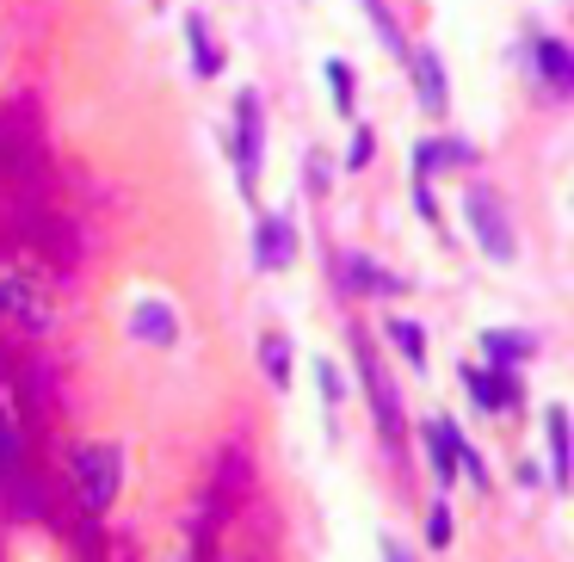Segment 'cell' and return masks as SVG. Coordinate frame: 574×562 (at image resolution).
Segmentation results:
<instances>
[{
    "label": "cell",
    "mask_w": 574,
    "mask_h": 562,
    "mask_svg": "<svg viewBox=\"0 0 574 562\" xmlns=\"http://www.w3.org/2000/svg\"><path fill=\"white\" fill-rule=\"evenodd\" d=\"M0 495H7V513L13 519L44 513V476H38V464H31V445H25L19 414H7V408H0Z\"/></svg>",
    "instance_id": "obj_1"
},
{
    "label": "cell",
    "mask_w": 574,
    "mask_h": 562,
    "mask_svg": "<svg viewBox=\"0 0 574 562\" xmlns=\"http://www.w3.org/2000/svg\"><path fill=\"white\" fill-rule=\"evenodd\" d=\"M463 223H470V235H476V248L488 254V260H519V235H513V210H507V198H500L488 180H470L463 186Z\"/></svg>",
    "instance_id": "obj_2"
},
{
    "label": "cell",
    "mask_w": 574,
    "mask_h": 562,
    "mask_svg": "<svg viewBox=\"0 0 574 562\" xmlns=\"http://www.w3.org/2000/svg\"><path fill=\"white\" fill-rule=\"evenodd\" d=\"M352 359H358V383H365V402H371V414H377V433H383L389 445H402V433H408L402 390H396V377H389V365L377 359V346H371V334H365V328H352Z\"/></svg>",
    "instance_id": "obj_3"
},
{
    "label": "cell",
    "mask_w": 574,
    "mask_h": 562,
    "mask_svg": "<svg viewBox=\"0 0 574 562\" xmlns=\"http://www.w3.org/2000/svg\"><path fill=\"white\" fill-rule=\"evenodd\" d=\"M118 488H124V451L105 445V439L75 445V501H81V513L99 519L105 507L118 501Z\"/></svg>",
    "instance_id": "obj_4"
},
{
    "label": "cell",
    "mask_w": 574,
    "mask_h": 562,
    "mask_svg": "<svg viewBox=\"0 0 574 562\" xmlns=\"http://www.w3.org/2000/svg\"><path fill=\"white\" fill-rule=\"evenodd\" d=\"M235 180H241V198L254 204L260 192V155H266V112H260V93H235Z\"/></svg>",
    "instance_id": "obj_5"
},
{
    "label": "cell",
    "mask_w": 574,
    "mask_h": 562,
    "mask_svg": "<svg viewBox=\"0 0 574 562\" xmlns=\"http://www.w3.org/2000/svg\"><path fill=\"white\" fill-rule=\"evenodd\" d=\"M0 322L19 328V334H31V340H44V334H56V309L38 297V285H31V278L0 272Z\"/></svg>",
    "instance_id": "obj_6"
},
{
    "label": "cell",
    "mask_w": 574,
    "mask_h": 562,
    "mask_svg": "<svg viewBox=\"0 0 574 562\" xmlns=\"http://www.w3.org/2000/svg\"><path fill=\"white\" fill-rule=\"evenodd\" d=\"M457 377H463V390H470V402H476V408H488V414H494V408H519V402H525V377H513L507 365H463Z\"/></svg>",
    "instance_id": "obj_7"
},
{
    "label": "cell",
    "mask_w": 574,
    "mask_h": 562,
    "mask_svg": "<svg viewBox=\"0 0 574 562\" xmlns=\"http://www.w3.org/2000/svg\"><path fill=\"white\" fill-rule=\"evenodd\" d=\"M297 260V223L284 217V210H266V217L254 223V266L260 272H284Z\"/></svg>",
    "instance_id": "obj_8"
},
{
    "label": "cell",
    "mask_w": 574,
    "mask_h": 562,
    "mask_svg": "<svg viewBox=\"0 0 574 562\" xmlns=\"http://www.w3.org/2000/svg\"><path fill=\"white\" fill-rule=\"evenodd\" d=\"M531 62L550 93H574V50L562 38H531Z\"/></svg>",
    "instance_id": "obj_9"
},
{
    "label": "cell",
    "mask_w": 574,
    "mask_h": 562,
    "mask_svg": "<svg viewBox=\"0 0 574 562\" xmlns=\"http://www.w3.org/2000/svg\"><path fill=\"white\" fill-rule=\"evenodd\" d=\"M340 266H346V291H358V297H402V291H408L396 272H383V266L365 260V254H346Z\"/></svg>",
    "instance_id": "obj_10"
},
{
    "label": "cell",
    "mask_w": 574,
    "mask_h": 562,
    "mask_svg": "<svg viewBox=\"0 0 574 562\" xmlns=\"http://www.w3.org/2000/svg\"><path fill=\"white\" fill-rule=\"evenodd\" d=\"M457 439H463L457 420H445V414L426 420V451H433V482H439V488L457 482Z\"/></svg>",
    "instance_id": "obj_11"
},
{
    "label": "cell",
    "mask_w": 574,
    "mask_h": 562,
    "mask_svg": "<svg viewBox=\"0 0 574 562\" xmlns=\"http://www.w3.org/2000/svg\"><path fill=\"white\" fill-rule=\"evenodd\" d=\"M544 433H550V464H556V488H574V427L568 408H544Z\"/></svg>",
    "instance_id": "obj_12"
},
{
    "label": "cell",
    "mask_w": 574,
    "mask_h": 562,
    "mask_svg": "<svg viewBox=\"0 0 574 562\" xmlns=\"http://www.w3.org/2000/svg\"><path fill=\"white\" fill-rule=\"evenodd\" d=\"M408 62H414V81H420V105H426L433 118H445V112H451V93H445L439 50H408Z\"/></svg>",
    "instance_id": "obj_13"
},
{
    "label": "cell",
    "mask_w": 574,
    "mask_h": 562,
    "mask_svg": "<svg viewBox=\"0 0 574 562\" xmlns=\"http://www.w3.org/2000/svg\"><path fill=\"white\" fill-rule=\"evenodd\" d=\"M439 167H476V149L457 143V136H439V143H420L414 149V180H433Z\"/></svg>",
    "instance_id": "obj_14"
},
{
    "label": "cell",
    "mask_w": 574,
    "mask_h": 562,
    "mask_svg": "<svg viewBox=\"0 0 574 562\" xmlns=\"http://www.w3.org/2000/svg\"><path fill=\"white\" fill-rule=\"evenodd\" d=\"M130 334H136V340H149V346H173V340H179V315H173L167 303H136Z\"/></svg>",
    "instance_id": "obj_15"
},
{
    "label": "cell",
    "mask_w": 574,
    "mask_h": 562,
    "mask_svg": "<svg viewBox=\"0 0 574 562\" xmlns=\"http://www.w3.org/2000/svg\"><path fill=\"white\" fill-rule=\"evenodd\" d=\"M186 44H192V75H198V81H217L223 50L210 44V19H204V13H192V19H186Z\"/></svg>",
    "instance_id": "obj_16"
},
{
    "label": "cell",
    "mask_w": 574,
    "mask_h": 562,
    "mask_svg": "<svg viewBox=\"0 0 574 562\" xmlns=\"http://www.w3.org/2000/svg\"><path fill=\"white\" fill-rule=\"evenodd\" d=\"M383 334L396 340V353H402L414 371H426V334H420V322H408V315H389V322H383Z\"/></svg>",
    "instance_id": "obj_17"
},
{
    "label": "cell",
    "mask_w": 574,
    "mask_h": 562,
    "mask_svg": "<svg viewBox=\"0 0 574 562\" xmlns=\"http://www.w3.org/2000/svg\"><path fill=\"white\" fill-rule=\"evenodd\" d=\"M260 371H266L272 390L291 383V340H284V334H260Z\"/></svg>",
    "instance_id": "obj_18"
},
{
    "label": "cell",
    "mask_w": 574,
    "mask_h": 562,
    "mask_svg": "<svg viewBox=\"0 0 574 562\" xmlns=\"http://www.w3.org/2000/svg\"><path fill=\"white\" fill-rule=\"evenodd\" d=\"M358 7L371 13V25H377V38H383V50H396V56H408V38H402V25H396V13H389V0H358Z\"/></svg>",
    "instance_id": "obj_19"
},
{
    "label": "cell",
    "mask_w": 574,
    "mask_h": 562,
    "mask_svg": "<svg viewBox=\"0 0 574 562\" xmlns=\"http://www.w3.org/2000/svg\"><path fill=\"white\" fill-rule=\"evenodd\" d=\"M482 346H488V359H494V365H507V359H531V353H537V340H531V334H488Z\"/></svg>",
    "instance_id": "obj_20"
},
{
    "label": "cell",
    "mask_w": 574,
    "mask_h": 562,
    "mask_svg": "<svg viewBox=\"0 0 574 562\" xmlns=\"http://www.w3.org/2000/svg\"><path fill=\"white\" fill-rule=\"evenodd\" d=\"M328 87H334V112H340V118H352V68H346L340 56L328 62Z\"/></svg>",
    "instance_id": "obj_21"
},
{
    "label": "cell",
    "mask_w": 574,
    "mask_h": 562,
    "mask_svg": "<svg viewBox=\"0 0 574 562\" xmlns=\"http://www.w3.org/2000/svg\"><path fill=\"white\" fill-rule=\"evenodd\" d=\"M457 470L470 476L476 488H488V464H482V451H476V445H463V439H457Z\"/></svg>",
    "instance_id": "obj_22"
},
{
    "label": "cell",
    "mask_w": 574,
    "mask_h": 562,
    "mask_svg": "<svg viewBox=\"0 0 574 562\" xmlns=\"http://www.w3.org/2000/svg\"><path fill=\"white\" fill-rule=\"evenodd\" d=\"M315 377H321V402H328V408H334V402L346 396V383H340V371H334L328 359H315Z\"/></svg>",
    "instance_id": "obj_23"
},
{
    "label": "cell",
    "mask_w": 574,
    "mask_h": 562,
    "mask_svg": "<svg viewBox=\"0 0 574 562\" xmlns=\"http://www.w3.org/2000/svg\"><path fill=\"white\" fill-rule=\"evenodd\" d=\"M426 544H433V550H445V544H451V513H445V501L433 507V519H426Z\"/></svg>",
    "instance_id": "obj_24"
},
{
    "label": "cell",
    "mask_w": 574,
    "mask_h": 562,
    "mask_svg": "<svg viewBox=\"0 0 574 562\" xmlns=\"http://www.w3.org/2000/svg\"><path fill=\"white\" fill-rule=\"evenodd\" d=\"M365 161H371V130L358 124L352 130V149H346V167H365Z\"/></svg>",
    "instance_id": "obj_25"
},
{
    "label": "cell",
    "mask_w": 574,
    "mask_h": 562,
    "mask_svg": "<svg viewBox=\"0 0 574 562\" xmlns=\"http://www.w3.org/2000/svg\"><path fill=\"white\" fill-rule=\"evenodd\" d=\"M414 204H420V217H426V223H433V217H439V204H433V192H426V180L414 186Z\"/></svg>",
    "instance_id": "obj_26"
},
{
    "label": "cell",
    "mask_w": 574,
    "mask_h": 562,
    "mask_svg": "<svg viewBox=\"0 0 574 562\" xmlns=\"http://www.w3.org/2000/svg\"><path fill=\"white\" fill-rule=\"evenodd\" d=\"M383 562H414V556H408V544H396V538H383Z\"/></svg>",
    "instance_id": "obj_27"
},
{
    "label": "cell",
    "mask_w": 574,
    "mask_h": 562,
    "mask_svg": "<svg viewBox=\"0 0 574 562\" xmlns=\"http://www.w3.org/2000/svg\"><path fill=\"white\" fill-rule=\"evenodd\" d=\"M0 62H7V50H0Z\"/></svg>",
    "instance_id": "obj_28"
}]
</instances>
